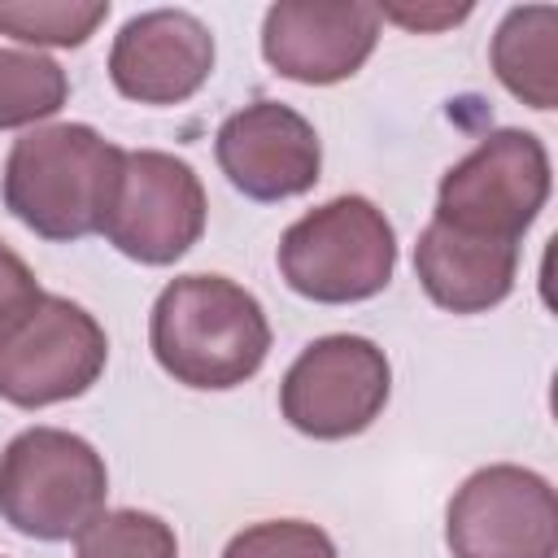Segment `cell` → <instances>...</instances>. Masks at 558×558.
Masks as SVG:
<instances>
[{"mask_svg": "<svg viewBox=\"0 0 558 558\" xmlns=\"http://www.w3.org/2000/svg\"><path fill=\"white\" fill-rule=\"evenodd\" d=\"M126 148L83 122L31 126L4 161V209L44 240L96 235L118 192Z\"/></svg>", "mask_w": 558, "mask_h": 558, "instance_id": "7a4b0ae2", "label": "cell"}, {"mask_svg": "<svg viewBox=\"0 0 558 558\" xmlns=\"http://www.w3.org/2000/svg\"><path fill=\"white\" fill-rule=\"evenodd\" d=\"M218 166L248 201H288L318 183L323 144L310 118L279 100H253L218 126Z\"/></svg>", "mask_w": 558, "mask_h": 558, "instance_id": "30bf717a", "label": "cell"}, {"mask_svg": "<svg viewBox=\"0 0 558 558\" xmlns=\"http://www.w3.org/2000/svg\"><path fill=\"white\" fill-rule=\"evenodd\" d=\"M445 541L453 558H554L558 497L523 466H484L449 501Z\"/></svg>", "mask_w": 558, "mask_h": 558, "instance_id": "9c48e42d", "label": "cell"}, {"mask_svg": "<svg viewBox=\"0 0 558 558\" xmlns=\"http://www.w3.org/2000/svg\"><path fill=\"white\" fill-rule=\"evenodd\" d=\"M392 266V222L366 196H336L296 218L279 240L283 283L318 305H349L384 292Z\"/></svg>", "mask_w": 558, "mask_h": 558, "instance_id": "277c9868", "label": "cell"}, {"mask_svg": "<svg viewBox=\"0 0 558 558\" xmlns=\"http://www.w3.org/2000/svg\"><path fill=\"white\" fill-rule=\"evenodd\" d=\"M109 357L105 327L74 301L39 292L0 327V397L22 410L83 397Z\"/></svg>", "mask_w": 558, "mask_h": 558, "instance_id": "8992f818", "label": "cell"}, {"mask_svg": "<svg viewBox=\"0 0 558 558\" xmlns=\"http://www.w3.org/2000/svg\"><path fill=\"white\" fill-rule=\"evenodd\" d=\"M414 270L423 292L449 314H484L501 305L519 275V244L480 240L445 222H427L414 244Z\"/></svg>", "mask_w": 558, "mask_h": 558, "instance_id": "4fadbf2b", "label": "cell"}, {"mask_svg": "<svg viewBox=\"0 0 558 558\" xmlns=\"http://www.w3.org/2000/svg\"><path fill=\"white\" fill-rule=\"evenodd\" d=\"M214 70V35L187 9H153L131 17L109 48V78L126 100L179 105L205 87Z\"/></svg>", "mask_w": 558, "mask_h": 558, "instance_id": "8fae6325", "label": "cell"}, {"mask_svg": "<svg viewBox=\"0 0 558 558\" xmlns=\"http://www.w3.org/2000/svg\"><path fill=\"white\" fill-rule=\"evenodd\" d=\"M222 558H336V545L323 527L301 519H270L253 523L231 536Z\"/></svg>", "mask_w": 558, "mask_h": 558, "instance_id": "ac0fdd59", "label": "cell"}, {"mask_svg": "<svg viewBox=\"0 0 558 558\" xmlns=\"http://www.w3.org/2000/svg\"><path fill=\"white\" fill-rule=\"evenodd\" d=\"M148 344L174 384L222 392L262 371L270 353V323L262 301L235 279L179 275L153 301Z\"/></svg>", "mask_w": 558, "mask_h": 558, "instance_id": "6da1fadb", "label": "cell"}, {"mask_svg": "<svg viewBox=\"0 0 558 558\" xmlns=\"http://www.w3.org/2000/svg\"><path fill=\"white\" fill-rule=\"evenodd\" d=\"M105 458L74 432L26 427L0 453V519L31 541H78L105 514Z\"/></svg>", "mask_w": 558, "mask_h": 558, "instance_id": "3957f363", "label": "cell"}, {"mask_svg": "<svg viewBox=\"0 0 558 558\" xmlns=\"http://www.w3.org/2000/svg\"><path fill=\"white\" fill-rule=\"evenodd\" d=\"M554 26L558 9L532 4V9H510L497 39H493V70L497 78L527 100L532 109H554L558 100V52H554Z\"/></svg>", "mask_w": 558, "mask_h": 558, "instance_id": "5bb4252c", "label": "cell"}, {"mask_svg": "<svg viewBox=\"0 0 558 558\" xmlns=\"http://www.w3.org/2000/svg\"><path fill=\"white\" fill-rule=\"evenodd\" d=\"M375 4H314L283 0L266 13L262 52L275 74L292 83H340L362 70L379 39Z\"/></svg>", "mask_w": 558, "mask_h": 558, "instance_id": "7c38bea8", "label": "cell"}, {"mask_svg": "<svg viewBox=\"0 0 558 558\" xmlns=\"http://www.w3.org/2000/svg\"><path fill=\"white\" fill-rule=\"evenodd\" d=\"M549 196V153L532 131H493L458 166L445 170L436 192V222L519 244Z\"/></svg>", "mask_w": 558, "mask_h": 558, "instance_id": "5b68a950", "label": "cell"}, {"mask_svg": "<svg viewBox=\"0 0 558 558\" xmlns=\"http://www.w3.org/2000/svg\"><path fill=\"white\" fill-rule=\"evenodd\" d=\"M392 392L388 357L366 336H323L301 349L279 384L283 418L314 440H344L366 432Z\"/></svg>", "mask_w": 558, "mask_h": 558, "instance_id": "52a82bcc", "label": "cell"}, {"mask_svg": "<svg viewBox=\"0 0 558 558\" xmlns=\"http://www.w3.org/2000/svg\"><path fill=\"white\" fill-rule=\"evenodd\" d=\"M100 231L131 262L144 266L179 262L205 231V187L196 170L174 153H157V148L126 153Z\"/></svg>", "mask_w": 558, "mask_h": 558, "instance_id": "ba28073f", "label": "cell"}, {"mask_svg": "<svg viewBox=\"0 0 558 558\" xmlns=\"http://www.w3.org/2000/svg\"><path fill=\"white\" fill-rule=\"evenodd\" d=\"M471 9L466 4H458V9H397V4H388V9H379V17H388V22H401L405 31H436V26H453V22H462Z\"/></svg>", "mask_w": 558, "mask_h": 558, "instance_id": "ffe728a7", "label": "cell"}, {"mask_svg": "<svg viewBox=\"0 0 558 558\" xmlns=\"http://www.w3.org/2000/svg\"><path fill=\"white\" fill-rule=\"evenodd\" d=\"M109 17V4H44V0H0V31L22 44H48V48H78L87 35Z\"/></svg>", "mask_w": 558, "mask_h": 558, "instance_id": "2e32d148", "label": "cell"}, {"mask_svg": "<svg viewBox=\"0 0 558 558\" xmlns=\"http://www.w3.org/2000/svg\"><path fill=\"white\" fill-rule=\"evenodd\" d=\"M44 288L35 283V275H31V266L0 240V327L9 323V318H17L35 296H39Z\"/></svg>", "mask_w": 558, "mask_h": 558, "instance_id": "d6986e66", "label": "cell"}, {"mask_svg": "<svg viewBox=\"0 0 558 558\" xmlns=\"http://www.w3.org/2000/svg\"><path fill=\"white\" fill-rule=\"evenodd\" d=\"M70 96L65 70L26 48H0V131L52 118Z\"/></svg>", "mask_w": 558, "mask_h": 558, "instance_id": "9a60e30c", "label": "cell"}, {"mask_svg": "<svg viewBox=\"0 0 558 558\" xmlns=\"http://www.w3.org/2000/svg\"><path fill=\"white\" fill-rule=\"evenodd\" d=\"M74 558H179V541L148 510H109L78 536Z\"/></svg>", "mask_w": 558, "mask_h": 558, "instance_id": "e0dca14e", "label": "cell"}]
</instances>
